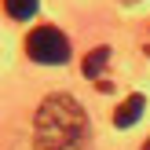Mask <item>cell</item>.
<instances>
[{"label":"cell","instance_id":"1","mask_svg":"<svg viewBox=\"0 0 150 150\" xmlns=\"http://www.w3.org/2000/svg\"><path fill=\"white\" fill-rule=\"evenodd\" d=\"M33 132H37L33 150H88V117L81 103L66 92L48 95L37 106Z\"/></svg>","mask_w":150,"mask_h":150},{"label":"cell","instance_id":"2","mask_svg":"<svg viewBox=\"0 0 150 150\" xmlns=\"http://www.w3.org/2000/svg\"><path fill=\"white\" fill-rule=\"evenodd\" d=\"M26 55L33 62H40V66H62L70 59V40L55 26H37L26 37Z\"/></svg>","mask_w":150,"mask_h":150},{"label":"cell","instance_id":"3","mask_svg":"<svg viewBox=\"0 0 150 150\" xmlns=\"http://www.w3.org/2000/svg\"><path fill=\"white\" fill-rule=\"evenodd\" d=\"M143 106H146V99H143L139 92H132L128 99H125L121 106L114 110V125H117V128H132V125L143 117Z\"/></svg>","mask_w":150,"mask_h":150},{"label":"cell","instance_id":"4","mask_svg":"<svg viewBox=\"0 0 150 150\" xmlns=\"http://www.w3.org/2000/svg\"><path fill=\"white\" fill-rule=\"evenodd\" d=\"M110 62V48H106V44H99V48H92V51H88V55H84V62H81V70H84V77H99V73H103V66H106Z\"/></svg>","mask_w":150,"mask_h":150},{"label":"cell","instance_id":"5","mask_svg":"<svg viewBox=\"0 0 150 150\" xmlns=\"http://www.w3.org/2000/svg\"><path fill=\"white\" fill-rule=\"evenodd\" d=\"M37 7H40V0H4L7 18H15V22H29L37 15Z\"/></svg>","mask_w":150,"mask_h":150},{"label":"cell","instance_id":"6","mask_svg":"<svg viewBox=\"0 0 150 150\" xmlns=\"http://www.w3.org/2000/svg\"><path fill=\"white\" fill-rule=\"evenodd\" d=\"M143 150H150V139H146V143H143Z\"/></svg>","mask_w":150,"mask_h":150},{"label":"cell","instance_id":"7","mask_svg":"<svg viewBox=\"0 0 150 150\" xmlns=\"http://www.w3.org/2000/svg\"><path fill=\"white\" fill-rule=\"evenodd\" d=\"M125 4H136V0H125Z\"/></svg>","mask_w":150,"mask_h":150}]
</instances>
